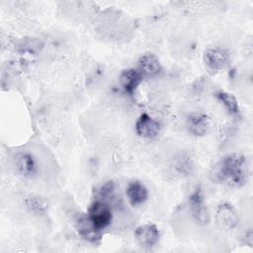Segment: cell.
<instances>
[{
    "mask_svg": "<svg viewBox=\"0 0 253 253\" xmlns=\"http://www.w3.org/2000/svg\"><path fill=\"white\" fill-rule=\"evenodd\" d=\"M217 100L223 105L226 111L230 115H236L239 112V105L237 99L230 93L225 91H219L215 94Z\"/></svg>",
    "mask_w": 253,
    "mask_h": 253,
    "instance_id": "15",
    "label": "cell"
},
{
    "mask_svg": "<svg viewBox=\"0 0 253 253\" xmlns=\"http://www.w3.org/2000/svg\"><path fill=\"white\" fill-rule=\"evenodd\" d=\"M194 168L193 160L187 153H180L175 159V169L180 175H191Z\"/></svg>",
    "mask_w": 253,
    "mask_h": 253,
    "instance_id": "16",
    "label": "cell"
},
{
    "mask_svg": "<svg viewBox=\"0 0 253 253\" xmlns=\"http://www.w3.org/2000/svg\"><path fill=\"white\" fill-rule=\"evenodd\" d=\"M17 171L26 178H34L39 172V165L35 156L28 151L18 152L14 157Z\"/></svg>",
    "mask_w": 253,
    "mask_h": 253,
    "instance_id": "6",
    "label": "cell"
},
{
    "mask_svg": "<svg viewBox=\"0 0 253 253\" xmlns=\"http://www.w3.org/2000/svg\"><path fill=\"white\" fill-rule=\"evenodd\" d=\"M212 182L232 188H242L249 178L247 159L243 154L231 153L222 157L210 172Z\"/></svg>",
    "mask_w": 253,
    "mask_h": 253,
    "instance_id": "1",
    "label": "cell"
},
{
    "mask_svg": "<svg viewBox=\"0 0 253 253\" xmlns=\"http://www.w3.org/2000/svg\"><path fill=\"white\" fill-rule=\"evenodd\" d=\"M189 205L194 220L199 225H207L210 222L211 217L203 191L200 186L196 187V189L189 196Z\"/></svg>",
    "mask_w": 253,
    "mask_h": 253,
    "instance_id": "4",
    "label": "cell"
},
{
    "mask_svg": "<svg viewBox=\"0 0 253 253\" xmlns=\"http://www.w3.org/2000/svg\"><path fill=\"white\" fill-rule=\"evenodd\" d=\"M137 65L138 71L142 76L153 77L158 75L162 70L160 60L153 53H145L141 55L137 61Z\"/></svg>",
    "mask_w": 253,
    "mask_h": 253,
    "instance_id": "12",
    "label": "cell"
},
{
    "mask_svg": "<svg viewBox=\"0 0 253 253\" xmlns=\"http://www.w3.org/2000/svg\"><path fill=\"white\" fill-rule=\"evenodd\" d=\"M160 128V124L146 113H143L139 116L134 126L136 134L146 139H152L158 136Z\"/></svg>",
    "mask_w": 253,
    "mask_h": 253,
    "instance_id": "7",
    "label": "cell"
},
{
    "mask_svg": "<svg viewBox=\"0 0 253 253\" xmlns=\"http://www.w3.org/2000/svg\"><path fill=\"white\" fill-rule=\"evenodd\" d=\"M186 126L191 134L197 137L205 136L211 126V119L204 113L193 112L188 115Z\"/></svg>",
    "mask_w": 253,
    "mask_h": 253,
    "instance_id": "8",
    "label": "cell"
},
{
    "mask_svg": "<svg viewBox=\"0 0 253 253\" xmlns=\"http://www.w3.org/2000/svg\"><path fill=\"white\" fill-rule=\"evenodd\" d=\"M134 237L141 247L151 248L159 241L160 232L155 224L145 223L135 228Z\"/></svg>",
    "mask_w": 253,
    "mask_h": 253,
    "instance_id": "9",
    "label": "cell"
},
{
    "mask_svg": "<svg viewBox=\"0 0 253 253\" xmlns=\"http://www.w3.org/2000/svg\"><path fill=\"white\" fill-rule=\"evenodd\" d=\"M87 215L93 225L100 231L107 228L113 220L112 210L104 200L94 201L88 209Z\"/></svg>",
    "mask_w": 253,
    "mask_h": 253,
    "instance_id": "3",
    "label": "cell"
},
{
    "mask_svg": "<svg viewBox=\"0 0 253 253\" xmlns=\"http://www.w3.org/2000/svg\"><path fill=\"white\" fill-rule=\"evenodd\" d=\"M126 197L133 207H138L146 202L148 199V190L143 183L138 180L128 183L126 190Z\"/></svg>",
    "mask_w": 253,
    "mask_h": 253,
    "instance_id": "13",
    "label": "cell"
},
{
    "mask_svg": "<svg viewBox=\"0 0 253 253\" xmlns=\"http://www.w3.org/2000/svg\"><path fill=\"white\" fill-rule=\"evenodd\" d=\"M142 81V75L138 70L134 68H126L122 70L119 76V82L123 90L128 94L132 95L139 84Z\"/></svg>",
    "mask_w": 253,
    "mask_h": 253,
    "instance_id": "11",
    "label": "cell"
},
{
    "mask_svg": "<svg viewBox=\"0 0 253 253\" xmlns=\"http://www.w3.org/2000/svg\"><path fill=\"white\" fill-rule=\"evenodd\" d=\"M238 214L229 203H221L215 211V223L221 230H232L238 225Z\"/></svg>",
    "mask_w": 253,
    "mask_h": 253,
    "instance_id": "5",
    "label": "cell"
},
{
    "mask_svg": "<svg viewBox=\"0 0 253 253\" xmlns=\"http://www.w3.org/2000/svg\"><path fill=\"white\" fill-rule=\"evenodd\" d=\"M203 61L209 73L216 74L229 64L230 54L228 50L223 47H210L205 50Z\"/></svg>",
    "mask_w": 253,
    "mask_h": 253,
    "instance_id": "2",
    "label": "cell"
},
{
    "mask_svg": "<svg viewBox=\"0 0 253 253\" xmlns=\"http://www.w3.org/2000/svg\"><path fill=\"white\" fill-rule=\"evenodd\" d=\"M75 227L79 235L92 243H96L101 240L102 231L98 230L88 217V215H80L76 218Z\"/></svg>",
    "mask_w": 253,
    "mask_h": 253,
    "instance_id": "10",
    "label": "cell"
},
{
    "mask_svg": "<svg viewBox=\"0 0 253 253\" xmlns=\"http://www.w3.org/2000/svg\"><path fill=\"white\" fill-rule=\"evenodd\" d=\"M24 204L30 212L35 214H42L48 208V203L42 197L29 196L24 200Z\"/></svg>",
    "mask_w": 253,
    "mask_h": 253,
    "instance_id": "14",
    "label": "cell"
},
{
    "mask_svg": "<svg viewBox=\"0 0 253 253\" xmlns=\"http://www.w3.org/2000/svg\"><path fill=\"white\" fill-rule=\"evenodd\" d=\"M115 190V184L113 181H108L105 183L100 189H99V196L102 199H106V197H109L110 195L113 194Z\"/></svg>",
    "mask_w": 253,
    "mask_h": 253,
    "instance_id": "17",
    "label": "cell"
}]
</instances>
